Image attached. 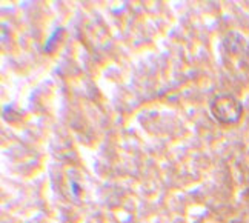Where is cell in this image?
Returning <instances> with one entry per match:
<instances>
[{"instance_id":"1","label":"cell","mask_w":249,"mask_h":223,"mask_svg":"<svg viewBox=\"0 0 249 223\" xmlns=\"http://www.w3.org/2000/svg\"><path fill=\"white\" fill-rule=\"evenodd\" d=\"M211 112L220 123H235L242 115V105L232 95H217L211 103Z\"/></svg>"}]
</instances>
